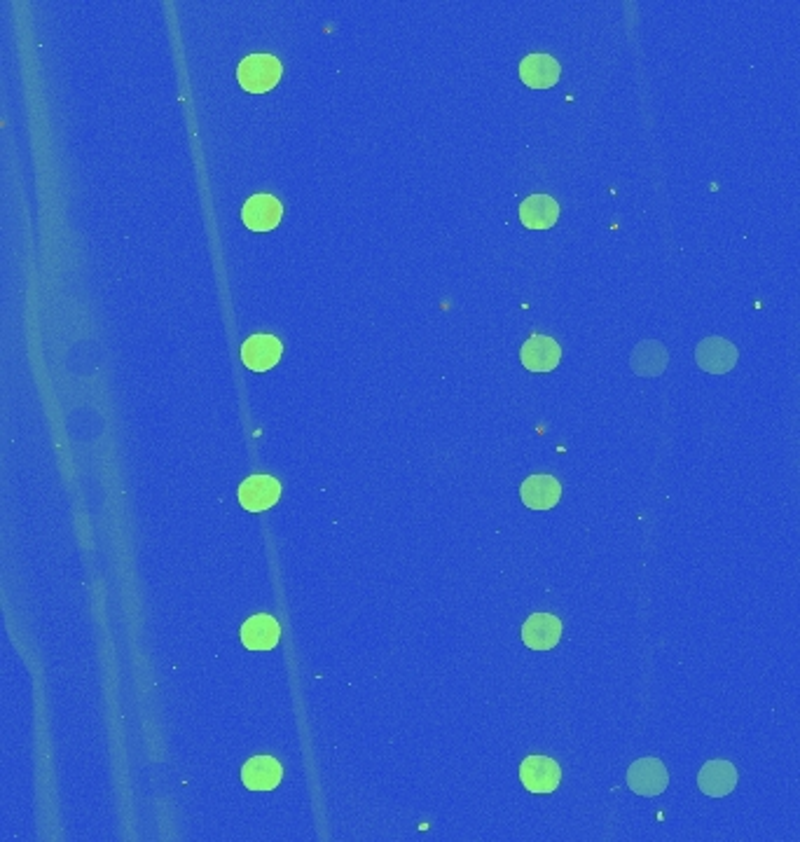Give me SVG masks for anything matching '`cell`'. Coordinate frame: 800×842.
<instances>
[{"label": "cell", "instance_id": "cell-12", "mask_svg": "<svg viewBox=\"0 0 800 842\" xmlns=\"http://www.w3.org/2000/svg\"><path fill=\"white\" fill-rule=\"evenodd\" d=\"M522 503L531 510H550L562 499V485L553 475H531L522 482Z\"/></svg>", "mask_w": 800, "mask_h": 842}, {"label": "cell", "instance_id": "cell-10", "mask_svg": "<svg viewBox=\"0 0 800 842\" xmlns=\"http://www.w3.org/2000/svg\"><path fill=\"white\" fill-rule=\"evenodd\" d=\"M522 365L531 372H550L560 365L562 349L553 337L531 335L520 351Z\"/></svg>", "mask_w": 800, "mask_h": 842}, {"label": "cell", "instance_id": "cell-6", "mask_svg": "<svg viewBox=\"0 0 800 842\" xmlns=\"http://www.w3.org/2000/svg\"><path fill=\"white\" fill-rule=\"evenodd\" d=\"M284 344L274 335H251L241 347V361L251 372H267L281 361Z\"/></svg>", "mask_w": 800, "mask_h": 842}, {"label": "cell", "instance_id": "cell-16", "mask_svg": "<svg viewBox=\"0 0 800 842\" xmlns=\"http://www.w3.org/2000/svg\"><path fill=\"white\" fill-rule=\"evenodd\" d=\"M630 363L639 377H658L667 368V349L660 342H641L632 351Z\"/></svg>", "mask_w": 800, "mask_h": 842}, {"label": "cell", "instance_id": "cell-2", "mask_svg": "<svg viewBox=\"0 0 800 842\" xmlns=\"http://www.w3.org/2000/svg\"><path fill=\"white\" fill-rule=\"evenodd\" d=\"M627 786L644 798H655L670 786V772L660 758H637L627 768Z\"/></svg>", "mask_w": 800, "mask_h": 842}, {"label": "cell", "instance_id": "cell-5", "mask_svg": "<svg viewBox=\"0 0 800 842\" xmlns=\"http://www.w3.org/2000/svg\"><path fill=\"white\" fill-rule=\"evenodd\" d=\"M281 496V485L272 475H251L241 482L239 503L248 513H262L270 510Z\"/></svg>", "mask_w": 800, "mask_h": 842}, {"label": "cell", "instance_id": "cell-7", "mask_svg": "<svg viewBox=\"0 0 800 842\" xmlns=\"http://www.w3.org/2000/svg\"><path fill=\"white\" fill-rule=\"evenodd\" d=\"M562 639V620L553 613H534L522 625V641L531 651H550Z\"/></svg>", "mask_w": 800, "mask_h": 842}, {"label": "cell", "instance_id": "cell-1", "mask_svg": "<svg viewBox=\"0 0 800 842\" xmlns=\"http://www.w3.org/2000/svg\"><path fill=\"white\" fill-rule=\"evenodd\" d=\"M284 66L274 54H251L237 68L239 85L251 94H265L279 85Z\"/></svg>", "mask_w": 800, "mask_h": 842}, {"label": "cell", "instance_id": "cell-15", "mask_svg": "<svg viewBox=\"0 0 800 842\" xmlns=\"http://www.w3.org/2000/svg\"><path fill=\"white\" fill-rule=\"evenodd\" d=\"M560 218V204L550 195H531L520 204V220L529 230H550Z\"/></svg>", "mask_w": 800, "mask_h": 842}, {"label": "cell", "instance_id": "cell-3", "mask_svg": "<svg viewBox=\"0 0 800 842\" xmlns=\"http://www.w3.org/2000/svg\"><path fill=\"white\" fill-rule=\"evenodd\" d=\"M520 779L529 793L546 796V793L557 791V786L562 782V770L555 758L529 756L520 765Z\"/></svg>", "mask_w": 800, "mask_h": 842}, {"label": "cell", "instance_id": "cell-8", "mask_svg": "<svg viewBox=\"0 0 800 842\" xmlns=\"http://www.w3.org/2000/svg\"><path fill=\"white\" fill-rule=\"evenodd\" d=\"M737 779H740V775H737L735 765L730 761H721V758H716V761H707L700 768L698 786H700V791L709 798H723L733 793V789L737 786Z\"/></svg>", "mask_w": 800, "mask_h": 842}, {"label": "cell", "instance_id": "cell-14", "mask_svg": "<svg viewBox=\"0 0 800 842\" xmlns=\"http://www.w3.org/2000/svg\"><path fill=\"white\" fill-rule=\"evenodd\" d=\"M562 68L550 54H529L520 64V78L531 89H550L560 80Z\"/></svg>", "mask_w": 800, "mask_h": 842}, {"label": "cell", "instance_id": "cell-4", "mask_svg": "<svg viewBox=\"0 0 800 842\" xmlns=\"http://www.w3.org/2000/svg\"><path fill=\"white\" fill-rule=\"evenodd\" d=\"M737 347L723 337H705L695 349V361L709 375H726L737 365Z\"/></svg>", "mask_w": 800, "mask_h": 842}, {"label": "cell", "instance_id": "cell-11", "mask_svg": "<svg viewBox=\"0 0 800 842\" xmlns=\"http://www.w3.org/2000/svg\"><path fill=\"white\" fill-rule=\"evenodd\" d=\"M281 627L270 613H258L241 625V644L248 651H272L279 644Z\"/></svg>", "mask_w": 800, "mask_h": 842}, {"label": "cell", "instance_id": "cell-13", "mask_svg": "<svg viewBox=\"0 0 800 842\" xmlns=\"http://www.w3.org/2000/svg\"><path fill=\"white\" fill-rule=\"evenodd\" d=\"M284 768L277 758L272 756H255L244 765L241 770V782L251 791H272L281 784Z\"/></svg>", "mask_w": 800, "mask_h": 842}, {"label": "cell", "instance_id": "cell-9", "mask_svg": "<svg viewBox=\"0 0 800 842\" xmlns=\"http://www.w3.org/2000/svg\"><path fill=\"white\" fill-rule=\"evenodd\" d=\"M281 216H284V206L272 195H253L241 211L244 225L253 232L274 230L281 223Z\"/></svg>", "mask_w": 800, "mask_h": 842}]
</instances>
